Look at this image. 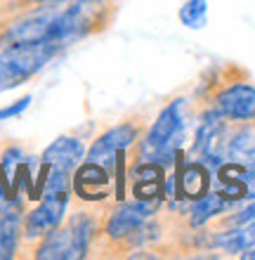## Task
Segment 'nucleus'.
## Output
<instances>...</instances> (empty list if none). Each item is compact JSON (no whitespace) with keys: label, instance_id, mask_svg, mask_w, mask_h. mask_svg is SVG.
I'll use <instances>...</instances> for the list:
<instances>
[{"label":"nucleus","instance_id":"obj_15","mask_svg":"<svg viewBox=\"0 0 255 260\" xmlns=\"http://www.w3.org/2000/svg\"><path fill=\"white\" fill-rule=\"evenodd\" d=\"M213 246L222 248L227 253H241L246 248H255V222L253 225H239L229 232L215 234Z\"/></svg>","mask_w":255,"mask_h":260},{"label":"nucleus","instance_id":"obj_6","mask_svg":"<svg viewBox=\"0 0 255 260\" xmlns=\"http://www.w3.org/2000/svg\"><path fill=\"white\" fill-rule=\"evenodd\" d=\"M135 140H137V128L132 123H121L97 137L95 142H92V147L85 151V161L99 164L111 171V168L116 166L121 151L128 149Z\"/></svg>","mask_w":255,"mask_h":260},{"label":"nucleus","instance_id":"obj_19","mask_svg":"<svg viewBox=\"0 0 255 260\" xmlns=\"http://www.w3.org/2000/svg\"><path fill=\"white\" fill-rule=\"evenodd\" d=\"M28 104H31V95L21 97L17 102L3 107V109H0V121H7V118H14V116H19V114H24V111L28 109Z\"/></svg>","mask_w":255,"mask_h":260},{"label":"nucleus","instance_id":"obj_16","mask_svg":"<svg viewBox=\"0 0 255 260\" xmlns=\"http://www.w3.org/2000/svg\"><path fill=\"white\" fill-rule=\"evenodd\" d=\"M69 232L71 239H74V246H76V255L78 258H85L90 251V244L97 234V222L90 213H76L74 218L69 220Z\"/></svg>","mask_w":255,"mask_h":260},{"label":"nucleus","instance_id":"obj_2","mask_svg":"<svg viewBox=\"0 0 255 260\" xmlns=\"http://www.w3.org/2000/svg\"><path fill=\"white\" fill-rule=\"evenodd\" d=\"M187 130V102L182 97H175L168 107L161 111L154 125L149 128L147 137L139 144L142 161L156 164L161 168H168L177 161L179 147L185 140Z\"/></svg>","mask_w":255,"mask_h":260},{"label":"nucleus","instance_id":"obj_18","mask_svg":"<svg viewBox=\"0 0 255 260\" xmlns=\"http://www.w3.org/2000/svg\"><path fill=\"white\" fill-rule=\"evenodd\" d=\"M21 156H24V154H21L19 147H10V149L3 154V171H5V178H3V180H5V185L10 182V178L14 175V166L21 161Z\"/></svg>","mask_w":255,"mask_h":260},{"label":"nucleus","instance_id":"obj_8","mask_svg":"<svg viewBox=\"0 0 255 260\" xmlns=\"http://www.w3.org/2000/svg\"><path fill=\"white\" fill-rule=\"evenodd\" d=\"M111 185V171L99 164L85 161L78 166L76 178H74V189L83 201H102L109 192Z\"/></svg>","mask_w":255,"mask_h":260},{"label":"nucleus","instance_id":"obj_20","mask_svg":"<svg viewBox=\"0 0 255 260\" xmlns=\"http://www.w3.org/2000/svg\"><path fill=\"white\" fill-rule=\"evenodd\" d=\"M234 227H239V225H253L255 222V199L250 201L246 208H241V211L236 213V215H232V220H229Z\"/></svg>","mask_w":255,"mask_h":260},{"label":"nucleus","instance_id":"obj_14","mask_svg":"<svg viewBox=\"0 0 255 260\" xmlns=\"http://www.w3.org/2000/svg\"><path fill=\"white\" fill-rule=\"evenodd\" d=\"M21 237V215L17 211L0 213V260L14 258Z\"/></svg>","mask_w":255,"mask_h":260},{"label":"nucleus","instance_id":"obj_10","mask_svg":"<svg viewBox=\"0 0 255 260\" xmlns=\"http://www.w3.org/2000/svg\"><path fill=\"white\" fill-rule=\"evenodd\" d=\"M35 258L38 260H78L76 246L71 239L69 227H57L52 232H48L43 237V241L35 248Z\"/></svg>","mask_w":255,"mask_h":260},{"label":"nucleus","instance_id":"obj_1","mask_svg":"<svg viewBox=\"0 0 255 260\" xmlns=\"http://www.w3.org/2000/svg\"><path fill=\"white\" fill-rule=\"evenodd\" d=\"M99 7L97 0H74L64 3V7L45 5L31 14H24L12 21L0 36V48L12 45H62L88 36L99 24L97 21Z\"/></svg>","mask_w":255,"mask_h":260},{"label":"nucleus","instance_id":"obj_22","mask_svg":"<svg viewBox=\"0 0 255 260\" xmlns=\"http://www.w3.org/2000/svg\"><path fill=\"white\" fill-rule=\"evenodd\" d=\"M253 182H255V180H253Z\"/></svg>","mask_w":255,"mask_h":260},{"label":"nucleus","instance_id":"obj_11","mask_svg":"<svg viewBox=\"0 0 255 260\" xmlns=\"http://www.w3.org/2000/svg\"><path fill=\"white\" fill-rule=\"evenodd\" d=\"M208 185H210V171L201 161H196V164L185 166V171H179L177 194L179 199H199L208 192Z\"/></svg>","mask_w":255,"mask_h":260},{"label":"nucleus","instance_id":"obj_9","mask_svg":"<svg viewBox=\"0 0 255 260\" xmlns=\"http://www.w3.org/2000/svg\"><path fill=\"white\" fill-rule=\"evenodd\" d=\"M83 158H85V144L78 137L62 135V137H57L50 147H45V151H43V156H41V164L74 173L78 166L83 164Z\"/></svg>","mask_w":255,"mask_h":260},{"label":"nucleus","instance_id":"obj_17","mask_svg":"<svg viewBox=\"0 0 255 260\" xmlns=\"http://www.w3.org/2000/svg\"><path fill=\"white\" fill-rule=\"evenodd\" d=\"M177 19L182 21V26L199 31L208 24V0H187L182 3L177 12Z\"/></svg>","mask_w":255,"mask_h":260},{"label":"nucleus","instance_id":"obj_13","mask_svg":"<svg viewBox=\"0 0 255 260\" xmlns=\"http://www.w3.org/2000/svg\"><path fill=\"white\" fill-rule=\"evenodd\" d=\"M232 204H234V201H229V199L222 197L220 192H206L203 197L194 199L192 213H189V215H192L189 222H192L194 227L206 225L208 220L215 218V215H220V213H225Z\"/></svg>","mask_w":255,"mask_h":260},{"label":"nucleus","instance_id":"obj_12","mask_svg":"<svg viewBox=\"0 0 255 260\" xmlns=\"http://www.w3.org/2000/svg\"><path fill=\"white\" fill-rule=\"evenodd\" d=\"M227 158L255 173V125L241 128L227 144Z\"/></svg>","mask_w":255,"mask_h":260},{"label":"nucleus","instance_id":"obj_4","mask_svg":"<svg viewBox=\"0 0 255 260\" xmlns=\"http://www.w3.org/2000/svg\"><path fill=\"white\" fill-rule=\"evenodd\" d=\"M69 192L43 194V201L24 220V237L26 239H43L48 232L62 225L66 208H69Z\"/></svg>","mask_w":255,"mask_h":260},{"label":"nucleus","instance_id":"obj_5","mask_svg":"<svg viewBox=\"0 0 255 260\" xmlns=\"http://www.w3.org/2000/svg\"><path fill=\"white\" fill-rule=\"evenodd\" d=\"M161 204V197H149V199H137L132 204H121L116 211L109 215L104 232L114 241L130 237L139 225H147V220L152 218L156 208Z\"/></svg>","mask_w":255,"mask_h":260},{"label":"nucleus","instance_id":"obj_21","mask_svg":"<svg viewBox=\"0 0 255 260\" xmlns=\"http://www.w3.org/2000/svg\"><path fill=\"white\" fill-rule=\"evenodd\" d=\"M241 260H255V248H246V251H241Z\"/></svg>","mask_w":255,"mask_h":260},{"label":"nucleus","instance_id":"obj_3","mask_svg":"<svg viewBox=\"0 0 255 260\" xmlns=\"http://www.w3.org/2000/svg\"><path fill=\"white\" fill-rule=\"evenodd\" d=\"M62 50V45H50V43L0 48V92L12 90L21 83H26L28 78H33Z\"/></svg>","mask_w":255,"mask_h":260},{"label":"nucleus","instance_id":"obj_7","mask_svg":"<svg viewBox=\"0 0 255 260\" xmlns=\"http://www.w3.org/2000/svg\"><path fill=\"white\" fill-rule=\"evenodd\" d=\"M215 109L222 114V118L229 121H239V123L255 121V85L236 81L222 88L215 95Z\"/></svg>","mask_w":255,"mask_h":260}]
</instances>
